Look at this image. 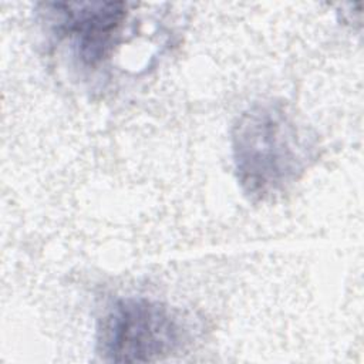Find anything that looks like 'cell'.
<instances>
[{
    "label": "cell",
    "mask_w": 364,
    "mask_h": 364,
    "mask_svg": "<svg viewBox=\"0 0 364 364\" xmlns=\"http://www.w3.org/2000/svg\"><path fill=\"white\" fill-rule=\"evenodd\" d=\"M237 182L249 200L270 202L301 179L318 158L314 131L284 101L247 107L230 132Z\"/></svg>",
    "instance_id": "obj_1"
},
{
    "label": "cell",
    "mask_w": 364,
    "mask_h": 364,
    "mask_svg": "<svg viewBox=\"0 0 364 364\" xmlns=\"http://www.w3.org/2000/svg\"><path fill=\"white\" fill-rule=\"evenodd\" d=\"M193 321L182 310L146 297H119L98 318L95 350L104 361L148 363L185 350Z\"/></svg>",
    "instance_id": "obj_2"
},
{
    "label": "cell",
    "mask_w": 364,
    "mask_h": 364,
    "mask_svg": "<svg viewBox=\"0 0 364 364\" xmlns=\"http://www.w3.org/2000/svg\"><path fill=\"white\" fill-rule=\"evenodd\" d=\"M46 21L57 43L68 47L70 55L84 70H98L121 44L129 16L122 1L46 3Z\"/></svg>",
    "instance_id": "obj_3"
}]
</instances>
